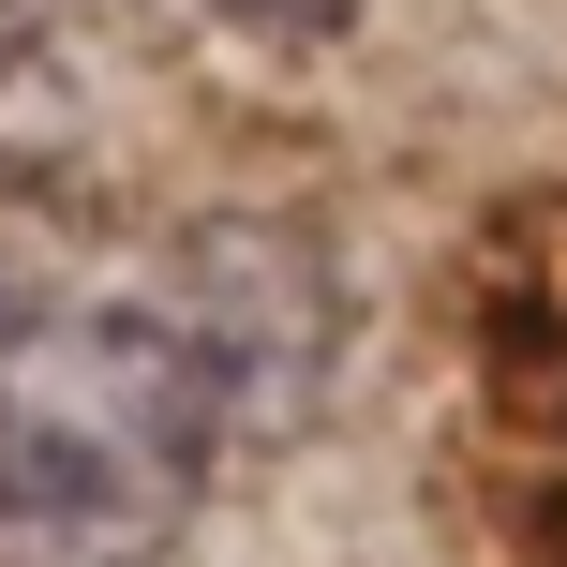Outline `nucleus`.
Returning a JSON list of instances; mask_svg holds the SVG:
<instances>
[{"mask_svg":"<svg viewBox=\"0 0 567 567\" xmlns=\"http://www.w3.org/2000/svg\"><path fill=\"white\" fill-rule=\"evenodd\" d=\"M284 403L255 255L179 284H0V567H150Z\"/></svg>","mask_w":567,"mask_h":567,"instance_id":"1","label":"nucleus"},{"mask_svg":"<svg viewBox=\"0 0 567 567\" xmlns=\"http://www.w3.org/2000/svg\"><path fill=\"white\" fill-rule=\"evenodd\" d=\"M0 284H45V209H30L16 165H0Z\"/></svg>","mask_w":567,"mask_h":567,"instance_id":"2","label":"nucleus"},{"mask_svg":"<svg viewBox=\"0 0 567 567\" xmlns=\"http://www.w3.org/2000/svg\"><path fill=\"white\" fill-rule=\"evenodd\" d=\"M30 45H45V0H0V75H16Z\"/></svg>","mask_w":567,"mask_h":567,"instance_id":"3","label":"nucleus"},{"mask_svg":"<svg viewBox=\"0 0 567 567\" xmlns=\"http://www.w3.org/2000/svg\"><path fill=\"white\" fill-rule=\"evenodd\" d=\"M209 16H329V0H209Z\"/></svg>","mask_w":567,"mask_h":567,"instance_id":"4","label":"nucleus"}]
</instances>
